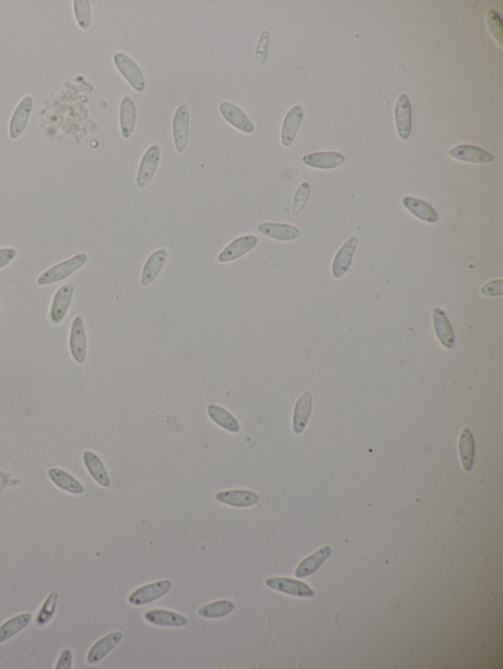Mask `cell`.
Here are the masks:
<instances>
[{
  "instance_id": "d590c367",
  "label": "cell",
  "mask_w": 503,
  "mask_h": 669,
  "mask_svg": "<svg viewBox=\"0 0 503 669\" xmlns=\"http://www.w3.org/2000/svg\"><path fill=\"white\" fill-rule=\"evenodd\" d=\"M270 42V34L267 30H265L260 34L259 39H258L256 47H255V62L257 63L259 66H262L265 63L267 60V52H269Z\"/></svg>"
},
{
  "instance_id": "9a60e30c",
  "label": "cell",
  "mask_w": 503,
  "mask_h": 669,
  "mask_svg": "<svg viewBox=\"0 0 503 669\" xmlns=\"http://www.w3.org/2000/svg\"><path fill=\"white\" fill-rule=\"evenodd\" d=\"M258 231L267 238L280 242H293L300 238L301 230L293 225L262 222L258 225Z\"/></svg>"
},
{
  "instance_id": "f1b7e54d",
  "label": "cell",
  "mask_w": 503,
  "mask_h": 669,
  "mask_svg": "<svg viewBox=\"0 0 503 669\" xmlns=\"http://www.w3.org/2000/svg\"><path fill=\"white\" fill-rule=\"evenodd\" d=\"M33 615L30 612H23L9 618L0 625V644L9 641L28 627L31 622Z\"/></svg>"
},
{
  "instance_id": "ab89813d",
  "label": "cell",
  "mask_w": 503,
  "mask_h": 669,
  "mask_svg": "<svg viewBox=\"0 0 503 669\" xmlns=\"http://www.w3.org/2000/svg\"><path fill=\"white\" fill-rule=\"evenodd\" d=\"M17 256V249H13V247L0 249V269L4 268L5 266L11 264Z\"/></svg>"
},
{
  "instance_id": "5bb4252c",
  "label": "cell",
  "mask_w": 503,
  "mask_h": 669,
  "mask_svg": "<svg viewBox=\"0 0 503 669\" xmlns=\"http://www.w3.org/2000/svg\"><path fill=\"white\" fill-rule=\"evenodd\" d=\"M357 246V237H350L336 252L335 259H333V266H331V273L335 279H340L341 277L347 273L351 264H352L354 254H355Z\"/></svg>"
},
{
  "instance_id": "ba28073f",
  "label": "cell",
  "mask_w": 503,
  "mask_h": 669,
  "mask_svg": "<svg viewBox=\"0 0 503 669\" xmlns=\"http://www.w3.org/2000/svg\"><path fill=\"white\" fill-rule=\"evenodd\" d=\"M394 121L396 132L401 141H408L412 132V107L410 98L406 93H402L394 106Z\"/></svg>"
},
{
  "instance_id": "83f0119b",
  "label": "cell",
  "mask_w": 503,
  "mask_h": 669,
  "mask_svg": "<svg viewBox=\"0 0 503 669\" xmlns=\"http://www.w3.org/2000/svg\"><path fill=\"white\" fill-rule=\"evenodd\" d=\"M207 413L212 422L216 423L219 427L224 429L230 433L237 434L241 431V425L239 421L229 413L226 408L221 405H209L207 406Z\"/></svg>"
},
{
  "instance_id": "52a82bcc",
  "label": "cell",
  "mask_w": 503,
  "mask_h": 669,
  "mask_svg": "<svg viewBox=\"0 0 503 669\" xmlns=\"http://www.w3.org/2000/svg\"><path fill=\"white\" fill-rule=\"evenodd\" d=\"M189 125H190V114L188 106L181 105L174 112L173 119V136L174 146L178 153H183L188 145Z\"/></svg>"
},
{
  "instance_id": "9c48e42d",
  "label": "cell",
  "mask_w": 503,
  "mask_h": 669,
  "mask_svg": "<svg viewBox=\"0 0 503 669\" xmlns=\"http://www.w3.org/2000/svg\"><path fill=\"white\" fill-rule=\"evenodd\" d=\"M34 98L31 95H25L12 113L9 122V137L16 140L26 130L28 122L31 117Z\"/></svg>"
},
{
  "instance_id": "cb8c5ba5",
  "label": "cell",
  "mask_w": 503,
  "mask_h": 669,
  "mask_svg": "<svg viewBox=\"0 0 503 669\" xmlns=\"http://www.w3.org/2000/svg\"><path fill=\"white\" fill-rule=\"evenodd\" d=\"M83 461H84L88 474L96 481V483L103 487V488H110L111 485L110 478L102 458L93 451H86L83 454Z\"/></svg>"
},
{
  "instance_id": "30bf717a",
  "label": "cell",
  "mask_w": 503,
  "mask_h": 669,
  "mask_svg": "<svg viewBox=\"0 0 503 669\" xmlns=\"http://www.w3.org/2000/svg\"><path fill=\"white\" fill-rule=\"evenodd\" d=\"M74 285L68 283L60 287L55 292L50 312V321L53 325H59L67 316L73 295H74Z\"/></svg>"
},
{
  "instance_id": "484cf974",
  "label": "cell",
  "mask_w": 503,
  "mask_h": 669,
  "mask_svg": "<svg viewBox=\"0 0 503 669\" xmlns=\"http://www.w3.org/2000/svg\"><path fill=\"white\" fill-rule=\"evenodd\" d=\"M137 120V109L132 98L125 95L121 100L120 106V132L125 140L131 138Z\"/></svg>"
},
{
  "instance_id": "ffe728a7",
  "label": "cell",
  "mask_w": 503,
  "mask_h": 669,
  "mask_svg": "<svg viewBox=\"0 0 503 669\" xmlns=\"http://www.w3.org/2000/svg\"><path fill=\"white\" fill-rule=\"evenodd\" d=\"M145 620L150 624L161 626V627H183L189 624V620L185 615L171 612V610H161V608H155L146 612Z\"/></svg>"
},
{
  "instance_id": "603a6c76",
  "label": "cell",
  "mask_w": 503,
  "mask_h": 669,
  "mask_svg": "<svg viewBox=\"0 0 503 669\" xmlns=\"http://www.w3.org/2000/svg\"><path fill=\"white\" fill-rule=\"evenodd\" d=\"M402 204L407 211L410 212L412 215L419 220L429 224H434L439 221V214L436 209L422 199L413 198V196H404L402 199Z\"/></svg>"
},
{
  "instance_id": "6da1fadb",
  "label": "cell",
  "mask_w": 503,
  "mask_h": 669,
  "mask_svg": "<svg viewBox=\"0 0 503 669\" xmlns=\"http://www.w3.org/2000/svg\"><path fill=\"white\" fill-rule=\"evenodd\" d=\"M88 261V256L85 252L76 254L64 261L53 265L50 268L40 275L37 280V284L39 286H47V285L55 284V283L62 282L67 279L71 275L82 268Z\"/></svg>"
},
{
  "instance_id": "e0dca14e",
  "label": "cell",
  "mask_w": 503,
  "mask_h": 669,
  "mask_svg": "<svg viewBox=\"0 0 503 669\" xmlns=\"http://www.w3.org/2000/svg\"><path fill=\"white\" fill-rule=\"evenodd\" d=\"M345 160V156L337 151H320L309 153L302 158V162L305 165L320 170H331L340 167Z\"/></svg>"
},
{
  "instance_id": "8fae6325",
  "label": "cell",
  "mask_w": 503,
  "mask_h": 669,
  "mask_svg": "<svg viewBox=\"0 0 503 669\" xmlns=\"http://www.w3.org/2000/svg\"><path fill=\"white\" fill-rule=\"evenodd\" d=\"M265 585L270 589L278 591L283 594L296 596V597L311 598L315 596V591L300 580L288 577H270L265 579Z\"/></svg>"
},
{
  "instance_id": "d6986e66",
  "label": "cell",
  "mask_w": 503,
  "mask_h": 669,
  "mask_svg": "<svg viewBox=\"0 0 503 669\" xmlns=\"http://www.w3.org/2000/svg\"><path fill=\"white\" fill-rule=\"evenodd\" d=\"M166 257H168V251L166 249H158L151 252L150 256L146 259L144 264L141 275V285L143 287H149L156 281L161 269L166 264Z\"/></svg>"
},
{
  "instance_id": "836d02e7",
  "label": "cell",
  "mask_w": 503,
  "mask_h": 669,
  "mask_svg": "<svg viewBox=\"0 0 503 669\" xmlns=\"http://www.w3.org/2000/svg\"><path fill=\"white\" fill-rule=\"evenodd\" d=\"M73 11L78 26L87 31L92 22V6L88 0H75L73 1Z\"/></svg>"
},
{
  "instance_id": "f35d334b",
  "label": "cell",
  "mask_w": 503,
  "mask_h": 669,
  "mask_svg": "<svg viewBox=\"0 0 503 669\" xmlns=\"http://www.w3.org/2000/svg\"><path fill=\"white\" fill-rule=\"evenodd\" d=\"M73 668V652L70 649H65L63 650L62 653H60L59 658H58L57 665L55 668L57 669H71Z\"/></svg>"
},
{
  "instance_id": "4fadbf2b",
  "label": "cell",
  "mask_w": 503,
  "mask_h": 669,
  "mask_svg": "<svg viewBox=\"0 0 503 669\" xmlns=\"http://www.w3.org/2000/svg\"><path fill=\"white\" fill-rule=\"evenodd\" d=\"M304 118L302 106L296 105L287 111L284 116L280 132V141L284 148H289L294 143L296 136L299 132L301 124Z\"/></svg>"
},
{
  "instance_id": "7a4b0ae2",
  "label": "cell",
  "mask_w": 503,
  "mask_h": 669,
  "mask_svg": "<svg viewBox=\"0 0 503 669\" xmlns=\"http://www.w3.org/2000/svg\"><path fill=\"white\" fill-rule=\"evenodd\" d=\"M116 69L122 75L126 82L135 92L143 93L146 88V80L137 63L126 53L117 52L113 57Z\"/></svg>"
},
{
  "instance_id": "44dd1931",
  "label": "cell",
  "mask_w": 503,
  "mask_h": 669,
  "mask_svg": "<svg viewBox=\"0 0 503 669\" xmlns=\"http://www.w3.org/2000/svg\"><path fill=\"white\" fill-rule=\"evenodd\" d=\"M122 640V633L115 631L110 634L103 636L100 640L93 644L87 655V661L90 665H96L103 660Z\"/></svg>"
},
{
  "instance_id": "8d00e7d4",
  "label": "cell",
  "mask_w": 503,
  "mask_h": 669,
  "mask_svg": "<svg viewBox=\"0 0 503 669\" xmlns=\"http://www.w3.org/2000/svg\"><path fill=\"white\" fill-rule=\"evenodd\" d=\"M487 26L495 42L502 47V23L499 14L495 10H489L487 13Z\"/></svg>"
},
{
  "instance_id": "f546056e",
  "label": "cell",
  "mask_w": 503,
  "mask_h": 669,
  "mask_svg": "<svg viewBox=\"0 0 503 669\" xmlns=\"http://www.w3.org/2000/svg\"><path fill=\"white\" fill-rule=\"evenodd\" d=\"M330 555L331 547L328 546L323 547L322 549L313 552L300 562L296 568L295 576L297 578L309 576L325 562V560L330 557Z\"/></svg>"
},
{
  "instance_id": "3957f363",
  "label": "cell",
  "mask_w": 503,
  "mask_h": 669,
  "mask_svg": "<svg viewBox=\"0 0 503 669\" xmlns=\"http://www.w3.org/2000/svg\"><path fill=\"white\" fill-rule=\"evenodd\" d=\"M171 588H173V583L168 579L150 583L134 591L132 594L129 596L128 602L135 607L148 605L168 594Z\"/></svg>"
},
{
  "instance_id": "1f68e13d",
  "label": "cell",
  "mask_w": 503,
  "mask_h": 669,
  "mask_svg": "<svg viewBox=\"0 0 503 669\" xmlns=\"http://www.w3.org/2000/svg\"><path fill=\"white\" fill-rule=\"evenodd\" d=\"M235 603L230 600H219L200 608L198 615L206 620H216L226 617L233 612Z\"/></svg>"
},
{
  "instance_id": "ac0fdd59",
  "label": "cell",
  "mask_w": 503,
  "mask_h": 669,
  "mask_svg": "<svg viewBox=\"0 0 503 669\" xmlns=\"http://www.w3.org/2000/svg\"><path fill=\"white\" fill-rule=\"evenodd\" d=\"M216 499L221 504L233 507H250L260 502L259 495L250 490H229L216 494Z\"/></svg>"
},
{
  "instance_id": "5b68a950",
  "label": "cell",
  "mask_w": 503,
  "mask_h": 669,
  "mask_svg": "<svg viewBox=\"0 0 503 669\" xmlns=\"http://www.w3.org/2000/svg\"><path fill=\"white\" fill-rule=\"evenodd\" d=\"M259 242L254 235H244L230 242L217 256L219 264H229L246 256Z\"/></svg>"
},
{
  "instance_id": "d4e9b609",
  "label": "cell",
  "mask_w": 503,
  "mask_h": 669,
  "mask_svg": "<svg viewBox=\"0 0 503 669\" xmlns=\"http://www.w3.org/2000/svg\"><path fill=\"white\" fill-rule=\"evenodd\" d=\"M433 323L437 340L444 348L451 350L455 343L453 329L446 312L439 307L434 310Z\"/></svg>"
},
{
  "instance_id": "2e32d148",
  "label": "cell",
  "mask_w": 503,
  "mask_h": 669,
  "mask_svg": "<svg viewBox=\"0 0 503 669\" xmlns=\"http://www.w3.org/2000/svg\"><path fill=\"white\" fill-rule=\"evenodd\" d=\"M449 155L462 162L473 164H487L495 160V156L489 151L471 145L454 146L449 150Z\"/></svg>"
},
{
  "instance_id": "277c9868",
  "label": "cell",
  "mask_w": 503,
  "mask_h": 669,
  "mask_svg": "<svg viewBox=\"0 0 503 669\" xmlns=\"http://www.w3.org/2000/svg\"><path fill=\"white\" fill-rule=\"evenodd\" d=\"M69 350L73 360L78 365H84L87 360V334L82 316L77 315L73 320L69 334Z\"/></svg>"
},
{
  "instance_id": "74e56055",
  "label": "cell",
  "mask_w": 503,
  "mask_h": 669,
  "mask_svg": "<svg viewBox=\"0 0 503 669\" xmlns=\"http://www.w3.org/2000/svg\"><path fill=\"white\" fill-rule=\"evenodd\" d=\"M481 294L486 297H502L503 295V280L497 279L487 282L481 288Z\"/></svg>"
},
{
  "instance_id": "d6a6232c",
  "label": "cell",
  "mask_w": 503,
  "mask_h": 669,
  "mask_svg": "<svg viewBox=\"0 0 503 669\" xmlns=\"http://www.w3.org/2000/svg\"><path fill=\"white\" fill-rule=\"evenodd\" d=\"M58 598L59 597H58L57 591H52L47 596V599L45 600L39 612L35 615V625L42 627V626L49 624L52 618L54 617L55 612H57Z\"/></svg>"
},
{
  "instance_id": "4316f807",
  "label": "cell",
  "mask_w": 503,
  "mask_h": 669,
  "mask_svg": "<svg viewBox=\"0 0 503 669\" xmlns=\"http://www.w3.org/2000/svg\"><path fill=\"white\" fill-rule=\"evenodd\" d=\"M312 396L306 392L299 396L293 413V431L296 435H300L305 430L312 410Z\"/></svg>"
},
{
  "instance_id": "7402d4cb",
  "label": "cell",
  "mask_w": 503,
  "mask_h": 669,
  "mask_svg": "<svg viewBox=\"0 0 503 669\" xmlns=\"http://www.w3.org/2000/svg\"><path fill=\"white\" fill-rule=\"evenodd\" d=\"M50 480L58 489L72 495H82L85 493L84 485L81 483L74 476L67 471L58 467H52L47 471Z\"/></svg>"
},
{
  "instance_id": "7c38bea8",
  "label": "cell",
  "mask_w": 503,
  "mask_h": 669,
  "mask_svg": "<svg viewBox=\"0 0 503 669\" xmlns=\"http://www.w3.org/2000/svg\"><path fill=\"white\" fill-rule=\"evenodd\" d=\"M219 112L229 125L237 129L240 132L248 134L254 133L255 126L251 119L241 108L229 102H221L219 105Z\"/></svg>"
},
{
  "instance_id": "8992f818",
  "label": "cell",
  "mask_w": 503,
  "mask_h": 669,
  "mask_svg": "<svg viewBox=\"0 0 503 669\" xmlns=\"http://www.w3.org/2000/svg\"><path fill=\"white\" fill-rule=\"evenodd\" d=\"M161 162V148L158 145L151 146L144 153L139 165L136 185L144 189L153 180Z\"/></svg>"
},
{
  "instance_id": "e575fe53",
  "label": "cell",
  "mask_w": 503,
  "mask_h": 669,
  "mask_svg": "<svg viewBox=\"0 0 503 669\" xmlns=\"http://www.w3.org/2000/svg\"><path fill=\"white\" fill-rule=\"evenodd\" d=\"M310 196V184L308 183V182H303V183H301L299 187H298L297 189H296L294 198H293L291 208L293 215H299L301 212L303 211V209L305 208V206H307Z\"/></svg>"
},
{
  "instance_id": "4dcf8cb0",
  "label": "cell",
  "mask_w": 503,
  "mask_h": 669,
  "mask_svg": "<svg viewBox=\"0 0 503 669\" xmlns=\"http://www.w3.org/2000/svg\"><path fill=\"white\" fill-rule=\"evenodd\" d=\"M459 454L462 467L466 471L472 470L474 463L475 443L469 428L462 429L459 438Z\"/></svg>"
}]
</instances>
